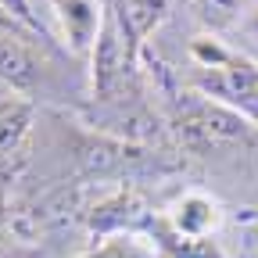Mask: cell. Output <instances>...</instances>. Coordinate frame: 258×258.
<instances>
[{
  "label": "cell",
  "mask_w": 258,
  "mask_h": 258,
  "mask_svg": "<svg viewBox=\"0 0 258 258\" xmlns=\"http://www.w3.org/2000/svg\"><path fill=\"white\" fill-rule=\"evenodd\" d=\"M186 57L194 64V90L205 93L208 101L237 111L258 129V64L244 57L240 50L226 47L215 32L194 36L186 47Z\"/></svg>",
  "instance_id": "cell-1"
},
{
  "label": "cell",
  "mask_w": 258,
  "mask_h": 258,
  "mask_svg": "<svg viewBox=\"0 0 258 258\" xmlns=\"http://www.w3.org/2000/svg\"><path fill=\"white\" fill-rule=\"evenodd\" d=\"M172 129H176L183 151H190L194 158H222V154L251 151V144L258 140V129L247 118L208 101L198 90L176 93Z\"/></svg>",
  "instance_id": "cell-2"
},
{
  "label": "cell",
  "mask_w": 258,
  "mask_h": 258,
  "mask_svg": "<svg viewBox=\"0 0 258 258\" xmlns=\"http://www.w3.org/2000/svg\"><path fill=\"white\" fill-rule=\"evenodd\" d=\"M137 72H140V54L129 50L122 29L108 8L104 15V25H101V36L93 43V54H90V93L93 101H118L125 97V90L133 93L137 90Z\"/></svg>",
  "instance_id": "cell-3"
},
{
  "label": "cell",
  "mask_w": 258,
  "mask_h": 258,
  "mask_svg": "<svg viewBox=\"0 0 258 258\" xmlns=\"http://www.w3.org/2000/svg\"><path fill=\"white\" fill-rule=\"evenodd\" d=\"M47 50L43 40L0 29V86L18 97H36L47 83Z\"/></svg>",
  "instance_id": "cell-4"
},
{
  "label": "cell",
  "mask_w": 258,
  "mask_h": 258,
  "mask_svg": "<svg viewBox=\"0 0 258 258\" xmlns=\"http://www.w3.org/2000/svg\"><path fill=\"white\" fill-rule=\"evenodd\" d=\"M50 11L61 25V40L76 57H90L108 15V0H50Z\"/></svg>",
  "instance_id": "cell-5"
},
{
  "label": "cell",
  "mask_w": 258,
  "mask_h": 258,
  "mask_svg": "<svg viewBox=\"0 0 258 258\" xmlns=\"http://www.w3.org/2000/svg\"><path fill=\"white\" fill-rule=\"evenodd\" d=\"M151 219H154V212H147V205H144V198L137 190H115L111 198L97 201L86 215L90 230L101 240L118 237V233H137L140 237V233H147Z\"/></svg>",
  "instance_id": "cell-6"
},
{
  "label": "cell",
  "mask_w": 258,
  "mask_h": 258,
  "mask_svg": "<svg viewBox=\"0 0 258 258\" xmlns=\"http://www.w3.org/2000/svg\"><path fill=\"white\" fill-rule=\"evenodd\" d=\"M108 8L122 29V36L133 54H144L147 40L169 22L176 11V0H108Z\"/></svg>",
  "instance_id": "cell-7"
},
{
  "label": "cell",
  "mask_w": 258,
  "mask_h": 258,
  "mask_svg": "<svg viewBox=\"0 0 258 258\" xmlns=\"http://www.w3.org/2000/svg\"><path fill=\"white\" fill-rule=\"evenodd\" d=\"M32 115L36 108L29 97L0 90V169H11V161L22 158L25 140L32 133Z\"/></svg>",
  "instance_id": "cell-8"
},
{
  "label": "cell",
  "mask_w": 258,
  "mask_h": 258,
  "mask_svg": "<svg viewBox=\"0 0 258 258\" xmlns=\"http://www.w3.org/2000/svg\"><path fill=\"white\" fill-rule=\"evenodd\" d=\"M144 237H151L154 258H226L212 237H183L169 226L165 215H154Z\"/></svg>",
  "instance_id": "cell-9"
},
{
  "label": "cell",
  "mask_w": 258,
  "mask_h": 258,
  "mask_svg": "<svg viewBox=\"0 0 258 258\" xmlns=\"http://www.w3.org/2000/svg\"><path fill=\"white\" fill-rule=\"evenodd\" d=\"M169 226L183 237H212L222 222V208L219 201H212L208 194H183V198L172 205V212H165Z\"/></svg>",
  "instance_id": "cell-10"
},
{
  "label": "cell",
  "mask_w": 258,
  "mask_h": 258,
  "mask_svg": "<svg viewBox=\"0 0 258 258\" xmlns=\"http://www.w3.org/2000/svg\"><path fill=\"white\" fill-rule=\"evenodd\" d=\"M194 11H198V18L208 32H222V29H233L237 22H244L247 15H254L258 0H194Z\"/></svg>",
  "instance_id": "cell-11"
},
{
  "label": "cell",
  "mask_w": 258,
  "mask_h": 258,
  "mask_svg": "<svg viewBox=\"0 0 258 258\" xmlns=\"http://www.w3.org/2000/svg\"><path fill=\"white\" fill-rule=\"evenodd\" d=\"M76 258H154V251L137 233H118V237H104L93 251L76 254Z\"/></svg>",
  "instance_id": "cell-12"
},
{
  "label": "cell",
  "mask_w": 258,
  "mask_h": 258,
  "mask_svg": "<svg viewBox=\"0 0 258 258\" xmlns=\"http://www.w3.org/2000/svg\"><path fill=\"white\" fill-rule=\"evenodd\" d=\"M0 8H4V11H11L29 32H32V36H40L43 43H50L54 47V32L47 29V22L36 15V11H32V0H0Z\"/></svg>",
  "instance_id": "cell-13"
},
{
  "label": "cell",
  "mask_w": 258,
  "mask_h": 258,
  "mask_svg": "<svg viewBox=\"0 0 258 258\" xmlns=\"http://www.w3.org/2000/svg\"><path fill=\"white\" fill-rule=\"evenodd\" d=\"M0 29H8V32H18V36H32V32H29V29H25V25H22L15 15H11V11H4V8H0ZM32 40H40V36H32ZM47 47H50V43H47Z\"/></svg>",
  "instance_id": "cell-14"
},
{
  "label": "cell",
  "mask_w": 258,
  "mask_h": 258,
  "mask_svg": "<svg viewBox=\"0 0 258 258\" xmlns=\"http://www.w3.org/2000/svg\"><path fill=\"white\" fill-rule=\"evenodd\" d=\"M247 158H251V176L258 179V140L251 144V151H247Z\"/></svg>",
  "instance_id": "cell-15"
},
{
  "label": "cell",
  "mask_w": 258,
  "mask_h": 258,
  "mask_svg": "<svg viewBox=\"0 0 258 258\" xmlns=\"http://www.w3.org/2000/svg\"><path fill=\"white\" fill-rule=\"evenodd\" d=\"M0 90H4V86H0Z\"/></svg>",
  "instance_id": "cell-16"
}]
</instances>
